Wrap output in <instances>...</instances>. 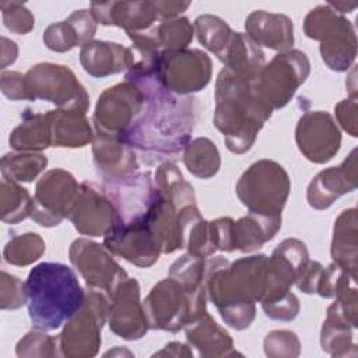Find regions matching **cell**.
I'll return each mask as SVG.
<instances>
[{"instance_id":"cell-15","label":"cell","mask_w":358,"mask_h":358,"mask_svg":"<svg viewBox=\"0 0 358 358\" xmlns=\"http://www.w3.org/2000/svg\"><path fill=\"white\" fill-rule=\"evenodd\" d=\"M102 190L117 213V225L144 220L158 196L150 172H133L119 179L105 180Z\"/></svg>"},{"instance_id":"cell-19","label":"cell","mask_w":358,"mask_h":358,"mask_svg":"<svg viewBox=\"0 0 358 358\" xmlns=\"http://www.w3.org/2000/svg\"><path fill=\"white\" fill-rule=\"evenodd\" d=\"M108 317L110 330L124 340H138L150 329L144 306L140 302L137 280H124L109 298Z\"/></svg>"},{"instance_id":"cell-17","label":"cell","mask_w":358,"mask_h":358,"mask_svg":"<svg viewBox=\"0 0 358 358\" xmlns=\"http://www.w3.org/2000/svg\"><path fill=\"white\" fill-rule=\"evenodd\" d=\"M69 220L80 234L90 236H106L119 224L112 201L103 190L88 182L80 185V193Z\"/></svg>"},{"instance_id":"cell-5","label":"cell","mask_w":358,"mask_h":358,"mask_svg":"<svg viewBox=\"0 0 358 358\" xmlns=\"http://www.w3.org/2000/svg\"><path fill=\"white\" fill-rule=\"evenodd\" d=\"M143 306L150 329L176 333L207 312L206 291H187L168 277L152 287Z\"/></svg>"},{"instance_id":"cell-30","label":"cell","mask_w":358,"mask_h":358,"mask_svg":"<svg viewBox=\"0 0 358 358\" xmlns=\"http://www.w3.org/2000/svg\"><path fill=\"white\" fill-rule=\"evenodd\" d=\"M333 263L355 277L357 271V210H344L334 222L331 242Z\"/></svg>"},{"instance_id":"cell-32","label":"cell","mask_w":358,"mask_h":358,"mask_svg":"<svg viewBox=\"0 0 358 358\" xmlns=\"http://www.w3.org/2000/svg\"><path fill=\"white\" fill-rule=\"evenodd\" d=\"M10 145L17 151H41L50 147L52 134L46 113L25 115L10 134Z\"/></svg>"},{"instance_id":"cell-42","label":"cell","mask_w":358,"mask_h":358,"mask_svg":"<svg viewBox=\"0 0 358 358\" xmlns=\"http://www.w3.org/2000/svg\"><path fill=\"white\" fill-rule=\"evenodd\" d=\"M299 351V340L294 331L273 330L264 338V352L267 357H298Z\"/></svg>"},{"instance_id":"cell-47","label":"cell","mask_w":358,"mask_h":358,"mask_svg":"<svg viewBox=\"0 0 358 358\" xmlns=\"http://www.w3.org/2000/svg\"><path fill=\"white\" fill-rule=\"evenodd\" d=\"M154 6L158 20H166L183 13L190 6V1H154Z\"/></svg>"},{"instance_id":"cell-20","label":"cell","mask_w":358,"mask_h":358,"mask_svg":"<svg viewBox=\"0 0 358 358\" xmlns=\"http://www.w3.org/2000/svg\"><path fill=\"white\" fill-rule=\"evenodd\" d=\"M357 150L338 166L320 171L308 186V203L316 210L329 208L340 196L357 189Z\"/></svg>"},{"instance_id":"cell-37","label":"cell","mask_w":358,"mask_h":358,"mask_svg":"<svg viewBox=\"0 0 358 358\" xmlns=\"http://www.w3.org/2000/svg\"><path fill=\"white\" fill-rule=\"evenodd\" d=\"M31 203L32 199L29 197L27 189L3 178L0 189V207L1 220L4 222L17 224L29 217Z\"/></svg>"},{"instance_id":"cell-40","label":"cell","mask_w":358,"mask_h":358,"mask_svg":"<svg viewBox=\"0 0 358 358\" xmlns=\"http://www.w3.org/2000/svg\"><path fill=\"white\" fill-rule=\"evenodd\" d=\"M55 347H59L57 338L49 337L42 330L27 333L17 344L18 357H53Z\"/></svg>"},{"instance_id":"cell-24","label":"cell","mask_w":358,"mask_h":358,"mask_svg":"<svg viewBox=\"0 0 358 358\" xmlns=\"http://www.w3.org/2000/svg\"><path fill=\"white\" fill-rule=\"evenodd\" d=\"M96 32V21L88 10H77L67 20L55 22L43 32L45 45L55 52H67L74 46L91 42Z\"/></svg>"},{"instance_id":"cell-6","label":"cell","mask_w":358,"mask_h":358,"mask_svg":"<svg viewBox=\"0 0 358 358\" xmlns=\"http://www.w3.org/2000/svg\"><path fill=\"white\" fill-rule=\"evenodd\" d=\"M291 189L287 171L271 159L252 164L236 183V194L249 213L281 217Z\"/></svg>"},{"instance_id":"cell-14","label":"cell","mask_w":358,"mask_h":358,"mask_svg":"<svg viewBox=\"0 0 358 358\" xmlns=\"http://www.w3.org/2000/svg\"><path fill=\"white\" fill-rule=\"evenodd\" d=\"M113 253L88 239H76L69 250L70 262L85 280L88 288L103 292L108 298L127 280V273L115 262Z\"/></svg>"},{"instance_id":"cell-26","label":"cell","mask_w":358,"mask_h":358,"mask_svg":"<svg viewBox=\"0 0 358 358\" xmlns=\"http://www.w3.org/2000/svg\"><path fill=\"white\" fill-rule=\"evenodd\" d=\"M186 338L201 357H229L238 354L234 350L232 338L206 312L186 327Z\"/></svg>"},{"instance_id":"cell-27","label":"cell","mask_w":358,"mask_h":358,"mask_svg":"<svg viewBox=\"0 0 358 358\" xmlns=\"http://www.w3.org/2000/svg\"><path fill=\"white\" fill-rule=\"evenodd\" d=\"M221 62L225 64V70L249 81H253L266 64L262 49L241 32H234Z\"/></svg>"},{"instance_id":"cell-44","label":"cell","mask_w":358,"mask_h":358,"mask_svg":"<svg viewBox=\"0 0 358 358\" xmlns=\"http://www.w3.org/2000/svg\"><path fill=\"white\" fill-rule=\"evenodd\" d=\"M262 308L270 319L289 322L298 316L299 302H298V298L292 292H288L285 296H282L274 302L263 303Z\"/></svg>"},{"instance_id":"cell-25","label":"cell","mask_w":358,"mask_h":358,"mask_svg":"<svg viewBox=\"0 0 358 358\" xmlns=\"http://www.w3.org/2000/svg\"><path fill=\"white\" fill-rule=\"evenodd\" d=\"M83 69L94 77L117 74L130 67V49L115 42L91 41L81 48Z\"/></svg>"},{"instance_id":"cell-39","label":"cell","mask_w":358,"mask_h":358,"mask_svg":"<svg viewBox=\"0 0 358 358\" xmlns=\"http://www.w3.org/2000/svg\"><path fill=\"white\" fill-rule=\"evenodd\" d=\"M154 32L159 48H164V50L185 49L193 39V28L185 17L164 21L154 27Z\"/></svg>"},{"instance_id":"cell-48","label":"cell","mask_w":358,"mask_h":358,"mask_svg":"<svg viewBox=\"0 0 358 358\" xmlns=\"http://www.w3.org/2000/svg\"><path fill=\"white\" fill-rule=\"evenodd\" d=\"M18 49L15 46V42L7 39L6 36H1V67H7V64L14 63L17 59Z\"/></svg>"},{"instance_id":"cell-46","label":"cell","mask_w":358,"mask_h":358,"mask_svg":"<svg viewBox=\"0 0 358 358\" xmlns=\"http://www.w3.org/2000/svg\"><path fill=\"white\" fill-rule=\"evenodd\" d=\"M336 117L341 127L350 133V136H357V102L355 98L344 99L334 108Z\"/></svg>"},{"instance_id":"cell-16","label":"cell","mask_w":358,"mask_h":358,"mask_svg":"<svg viewBox=\"0 0 358 358\" xmlns=\"http://www.w3.org/2000/svg\"><path fill=\"white\" fill-rule=\"evenodd\" d=\"M295 138L299 151L312 162L324 164L338 151L341 134L331 115L326 112H306L301 116Z\"/></svg>"},{"instance_id":"cell-8","label":"cell","mask_w":358,"mask_h":358,"mask_svg":"<svg viewBox=\"0 0 358 358\" xmlns=\"http://www.w3.org/2000/svg\"><path fill=\"white\" fill-rule=\"evenodd\" d=\"M310 71L306 55L301 50H287L264 64L252 83L255 94L271 109L285 106Z\"/></svg>"},{"instance_id":"cell-34","label":"cell","mask_w":358,"mask_h":358,"mask_svg":"<svg viewBox=\"0 0 358 358\" xmlns=\"http://www.w3.org/2000/svg\"><path fill=\"white\" fill-rule=\"evenodd\" d=\"M194 28L199 42L221 60L234 35L228 24L220 17L204 14L196 18Z\"/></svg>"},{"instance_id":"cell-49","label":"cell","mask_w":358,"mask_h":358,"mask_svg":"<svg viewBox=\"0 0 358 358\" xmlns=\"http://www.w3.org/2000/svg\"><path fill=\"white\" fill-rule=\"evenodd\" d=\"M164 354L173 355V357H192L190 348H187V345L178 343V341H172V343L166 344L162 351L155 352L154 355H164Z\"/></svg>"},{"instance_id":"cell-9","label":"cell","mask_w":358,"mask_h":358,"mask_svg":"<svg viewBox=\"0 0 358 358\" xmlns=\"http://www.w3.org/2000/svg\"><path fill=\"white\" fill-rule=\"evenodd\" d=\"M25 88L28 101L45 99L59 109L84 115L88 110V94L66 66L53 63L32 66L25 74Z\"/></svg>"},{"instance_id":"cell-29","label":"cell","mask_w":358,"mask_h":358,"mask_svg":"<svg viewBox=\"0 0 358 358\" xmlns=\"http://www.w3.org/2000/svg\"><path fill=\"white\" fill-rule=\"evenodd\" d=\"M281 228V217H264L249 213L246 217L234 221L232 245L234 250L243 253L262 248L267 241L273 239Z\"/></svg>"},{"instance_id":"cell-28","label":"cell","mask_w":358,"mask_h":358,"mask_svg":"<svg viewBox=\"0 0 358 358\" xmlns=\"http://www.w3.org/2000/svg\"><path fill=\"white\" fill-rule=\"evenodd\" d=\"M53 147H83L94 140L91 126L84 113L73 110H49L46 113Z\"/></svg>"},{"instance_id":"cell-33","label":"cell","mask_w":358,"mask_h":358,"mask_svg":"<svg viewBox=\"0 0 358 358\" xmlns=\"http://www.w3.org/2000/svg\"><path fill=\"white\" fill-rule=\"evenodd\" d=\"M183 162L192 175L201 179L213 178L221 165L215 144L206 137H199L186 145Z\"/></svg>"},{"instance_id":"cell-7","label":"cell","mask_w":358,"mask_h":358,"mask_svg":"<svg viewBox=\"0 0 358 358\" xmlns=\"http://www.w3.org/2000/svg\"><path fill=\"white\" fill-rule=\"evenodd\" d=\"M303 29L308 38L320 41V55L329 69H350L357 56V38L347 18L329 6H319L306 15Z\"/></svg>"},{"instance_id":"cell-41","label":"cell","mask_w":358,"mask_h":358,"mask_svg":"<svg viewBox=\"0 0 358 358\" xmlns=\"http://www.w3.org/2000/svg\"><path fill=\"white\" fill-rule=\"evenodd\" d=\"M0 7H1L4 27L11 32L24 35L34 28L35 18L22 3L1 1Z\"/></svg>"},{"instance_id":"cell-22","label":"cell","mask_w":358,"mask_h":358,"mask_svg":"<svg viewBox=\"0 0 358 358\" xmlns=\"http://www.w3.org/2000/svg\"><path fill=\"white\" fill-rule=\"evenodd\" d=\"M94 162L105 180L119 179L138 168L134 150L122 138L96 133L92 140Z\"/></svg>"},{"instance_id":"cell-4","label":"cell","mask_w":358,"mask_h":358,"mask_svg":"<svg viewBox=\"0 0 358 358\" xmlns=\"http://www.w3.org/2000/svg\"><path fill=\"white\" fill-rule=\"evenodd\" d=\"M249 80L222 69L215 83L214 124L235 154L249 151L273 109L253 91Z\"/></svg>"},{"instance_id":"cell-11","label":"cell","mask_w":358,"mask_h":358,"mask_svg":"<svg viewBox=\"0 0 358 358\" xmlns=\"http://www.w3.org/2000/svg\"><path fill=\"white\" fill-rule=\"evenodd\" d=\"M78 193L80 185L70 172L50 169L36 183L29 217L42 227L59 225L69 218Z\"/></svg>"},{"instance_id":"cell-1","label":"cell","mask_w":358,"mask_h":358,"mask_svg":"<svg viewBox=\"0 0 358 358\" xmlns=\"http://www.w3.org/2000/svg\"><path fill=\"white\" fill-rule=\"evenodd\" d=\"M144 92V106L123 136L148 164L178 155L190 143L196 124V99L178 96L166 90L157 74L126 77Z\"/></svg>"},{"instance_id":"cell-12","label":"cell","mask_w":358,"mask_h":358,"mask_svg":"<svg viewBox=\"0 0 358 358\" xmlns=\"http://www.w3.org/2000/svg\"><path fill=\"white\" fill-rule=\"evenodd\" d=\"M157 77L166 90L179 96L201 91L211 78V60L199 49L161 50Z\"/></svg>"},{"instance_id":"cell-38","label":"cell","mask_w":358,"mask_h":358,"mask_svg":"<svg viewBox=\"0 0 358 358\" xmlns=\"http://www.w3.org/2000/svg\"><path fill=\"white\" fill-rule=\"evenodd\" d=\"M45 252L43 239L34 232L21 234L7 242L3 256L8 264L28 266L36 262Z\"/></svg>"},{"instance_id":"cell-35","label":"cell","mask_w":358,"mask_h":358,"mask_svg":"<svg viewBox=\"0 0 358 358\" xmlns=\"http://www.w3.org/2000/svg\"><path fill=\"white\" fill-rule=\"evenodd\" d=\"M48 159L35 152H8L1 158L3 178L13 182H31L45 169Z\"/></svg>"},{"instance_id":"cell-31","label":"cell","mask_w":358,"mask_h":358,"mask_svg":"<svg viewBox=\"0 0 358 358\" xmlns=\"http://www.w3.org/2000/svg\"><path fill=\"white\" fill-rule=\"evenodd\" d=\"M355 327L357 324L351 322L340 303L337 301L333 302L327 309V317L320 333L323 351L336 357L350 355L348 348L357 351V347L352 343V329Z\"/></svg>"},{"instance_id":"cell-43","label":"cell","mask_w":358,"mask_h":358,"mask_svg":"<svg viewBox=\"0 0 358 358\" xmlns=\"http://www.w3.org/2000/svg\"><path fill=\"white\" fill-rule=\"evenodd\" d=\"M0 295V308L3 310L18 309L24 303H27L25 282H22L18 277L11 275L3 270Z\"/></svg>"},{"instance_id":"cell-2","label":"cell","mask_w":358,"mask_h":358,"mask_svg":"<svg viewBox=\"0 0 358 358\" xmlns=\"http://www.w3.org/2000/svg\"><path fill=\"white\" fill-rule=\"evenodd\" d=\"M266 255H253L229 263L218 256L207 260L206 289L224 322L243 330L255 319V302H262L266 288Z\"/></svg>"},{"instance_id":"cell-23","label":"cell","mask_w":358,"mask_h":358,"mask_svg":"<svg viewBox=\"0 0 358 358\" xmlns=\"http://www.w3.org/2000/svg\"><path fill=\"white\" fill-rule=\"evenodd\" d=\"M248 38L257 46H266L280 53L287 52L294 43L292 21L284 14L256 10L245 21Z\"/></svg>"},{"instance_id":"cell-3","label":"cell","mask_w":358,"mask_h":358,"mask_svg":"<svg viewBox=\"0 0 358 358\" xmlns=\"http://www.w3.org/2000/svg\"><path fill=\"white\" fill-rule=\"evenodd\" d=\"M27 308L36 330L52 331L74 316L85 301L78 278L67 264L42 262L25 280Z\"/></svg>"},{"instance_id":"cell-18","label":"cell","mask_w":358,"mask_h":358,"mask_svg":"<svg viewBox=\"0 0 358 358\" xmlns=\"http://www.w3.org/2000/svg\"><path fill=\"white\" fill-rule=\"evenodd\" d=\"M103 245L113 255L122 256L138 267L152 266L162 253L147 217L131 224L116 225L105 236Z\"/></svg>"},{"instance_id":"cell-10","label":"cell","mask_w":358,"mask_h":358,"mask_svg":"<svg viewBox=\"0 0 358 358\" xmlns=\"http://www.w3.org/2000/svg\"><path fill=\"white\" fill-rule=\"evenodd\" d=\"M109 298L96 289L85 292L81 309L71 316L57 338L64 357H94L101 345V331L108 316Z\"/></svg>"},{"instance_id":"cell-13","label":"cell","mask_w":358,"mask_h":358,"mask_svg":"<svg viewBox=\"0 0 358 358\" xmlns=\"http://www.w3.org/2000/svg\"><path fill=\"white\" fill-rule=\"evenodd\" d=\"M144 106V92L131 81L106 88L99 98L94 113L96 133L123 138L124 133L138 117Z\"/></svg>"},{"instance_id":"cell-36","label":"cell","mask_w":358,"mask_h":358,"mask_svg":"<svg viewBox=\"0 0 358 358\" xmlns=\"http://www.w3.org/2000/svg\"><path fill=\"white\" fill-rule=\"evenodd\" d=\"M169 277L178 281L185 289L192 292L206 291L207 260L201 256L183 255L175 260L169 268Z\"/></svg>"},{"instance_id":"cell-21","label":"cell","mask_w":358,"mask_h":358,"mask_svg":"<svg viewBox=\"0 0 358 358\" xmlns=\"http://www.w3.org/2000/svg\"><path fill=\"white\" fill-rule=\"evenodd\" d=\"M90 13L96 22L124 28L127 34L145 32L158 20L154 1L92 3Z\"/></svg>"},{"instance_id":"cell-45","label":"cell","mask_w":358,"mask_h":358,"mask_svg":"<svg viewBox=\"0 0 358 358\" xmlns=\"http://www.w3.org/2000/svg\"><path fill=\"white\" fill-rule=\"evenodd\" d=\"M1 92L11 101H28L25 88V74L17 71L1 73Z\"/></svg>"}]
</instances>
